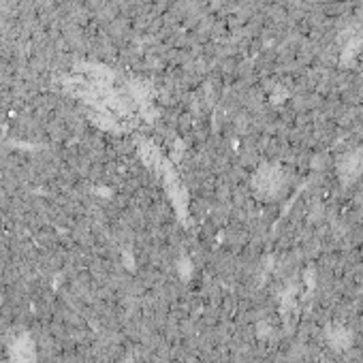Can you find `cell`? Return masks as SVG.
Masks as SVG:
<instances>
[{
    "label": "cell",
    "instance_id": "obj_1",
    "mask_svg": "<svg viewBox=\"0 0 363 363\" xmlns=\"http://www.w3.org/2000/svg\"><path fill=\"white\" fill-rule=\"evenodd\" d=\"M252 186L259 195L263 197H274L280 189H282V171L278 167H261L255 173Z\"/></svg>",
    "mask_w": 363,
    "mask_h": 363
},
{
    "label": "cell",
    "instance_id": "obj_2",
    "mask_svg": "<svg viewBox=\"0 0 363 363\" xmlns=\"http://www.w3.org/2000/svg\"><path fill=\"white\" fill-rule=\"evenodd\" d=\"M361 171H363V158L359 152H350V154L342 156L337 162V175L342 177V182H346V184L357 179Z\"/></svg>",
    "mask_w": 363,
    "mask_h": 363
}]
</instances>
